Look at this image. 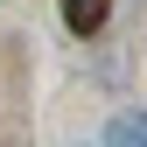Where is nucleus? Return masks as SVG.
<instances>
[{
	"mask_svg": "<svg viewBox=\"0 0 147 147\" xmlns=\"http://www.w3.org/2000/svg\"><path fill=\"white\" fill-rule=\"evenodd\" d=\"M56 7H63V28H70V35H98L112 0H56Z\"/></svg>",
	"mask_w": 147,
	"mask_h": 147,
	"instance_id": "obj_1",
	"label": "nucleus"
},
{
	"mask_svg": "<svg viewBox=\"0 0 147 147\" xmlns=\"http://www.w3.org/2000/svg\"><path fill=\"white\" fill-rule=\"evenodd\" d=\"M105 147H147V112H119L105 126Z\"/></svg>",
	"mask_w": 147,
	"mask_h": 147,
	"instance_id": "obj_2",
	"label": "nucleus"
}]
</instances>
